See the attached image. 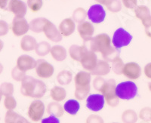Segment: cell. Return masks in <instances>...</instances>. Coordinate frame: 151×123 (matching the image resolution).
I'll list each match as a JSON object with an SVG mask.
<instances>
[{"label":"cell","mask_w":151,"mask_h":123,"mask_svg":"<svg viewBox=\"0 0 151 123\" xmlns=\"http://www.w3.org/2000/svg\"><path fill=\"white\" fill-rule=\"evenodd\" d=\"M86 123H104L101 116L96 114H91L87 117Z\"/></svg>","instance_id":"b9f144b4"},{"label":"cell","mask_w":151,"mask_h":123,"mask_svg":"<svg viewBox=\"0 0 151 123\" xmlns=\"http://www.w3.org/2000/svg\"><path fill=\"white\" fill-rule=\"evenodd\" d=\"M122 75L130 80H136L141 76V68L135 62H129L124 65Z\"/></svg>","instance_id":"2e32d148"},{"label":"cell","mask_w":151,"mask_h":123,"mask_svg":"<svg viewBox=\"0 0 151 123\" xmlns=\"http://www.w3.org/2000/svg\"><path fill=\"white\" fill-rule=\"evenodd\" d=\"M11 76H12V78L14 79L16 82H21L26 77V73L23 72L21 70H19L17 67H14V68L12 70V72H11Z\"/></svg>","instance_id":"d590c367"},{"label":"cell","mask_w":151,"mask_h":123,"mask_svg":"<svg viewBox=\"0 0 151 123\" xmlns=\"http://www.w3.org/2000/svg\"><path fill=\"white\" fill-rule=\"evenodd\" d=\"M87 16L93 24H101L104 22L106 17V12L103 5L101 4H94L91 5L87 12Z\"/></svg>","instance_id":"30bf717a"},{"label":"cell","mask_w":151,"mask_h":123,"mask_svg":"<svg viewBox=\"0 0 151 123\" xmlns=\"http://www.w3.org/2000/svg\"><path fill=\"white\" fill-rule=\"evenodd\" d=\"M50 97L56 102H61L65 100L67 97V91L65 88L61 86H54L50 91Z\"/></svg>","instance_id":"cb8c5ba5"},{"label":"cell","mask_w":151,"mask_h":123,"mask_svg":"<svg viewBox=\"0 0 151 123\" xmlns=\"http://www.w3.org/2000/svg\"><path fill=\"white\" fill-rule=\"evenodd\" d=\"M121 2L126 9H134L137 5V0H121Z\"/></svg>","instance_id":"ee69618b"},{"label":"cell","mask_w":151,"mask_h":123,"mask_svg":"<svg viewBox=\"0 0 151 123\" xmlns=\"http://www.w3.org/2000/svg\"><path fill=\"white\" fill-rule=\"evenodd\" d=\"M145 29V33L149 38H151V16L141 21Z\"/></svg>","instance_id":"7bdbcfd3"},{"label":"cell","mask_w":151,"mask_h":123,"mask_svg":"<svg viewBox=\"0 0 151 123\" xmlns=\"http://www.w3.org/2000/svg\"><path fill=\"white\" fill-rule=\"evenodd\" d=\"M79 109H80V104L77 100H68L64 105V111L71 116H75L77 114Z\"/></svg>","instance_id":"4316f807"},{"label":"cell","mask_w":151,"mask_h":123,"mask_svg":"<svg viewBox=\"0 0 151 123\" xmlns=\"http://www.w3.org/2000/svg\"><path fill=\"white\" fill-rule=\"evenodd\" d=\"M35 70L37 76L43 79H50L55 73V67L53 65L44 59H39L36 60Z\"/></svg>","instance_id":"ba28073f"},{"label":"cell","mask_w":151,"mask_h":123,"mask_svg":"<svg viewBox=\"0 0 151 123\" xmlns=\"http://www.w3.org/2000/svg\"><path fill=\"white\" fill-rule=\"evenodd\" d=\"M87 17V12L83 8H77V9H76L73 11V12L72 19L73 20L75 23L80 24V23L86 21V19Z\"/></svg>","instance_id":"1f68e13d"},{"label":"cell","mask_w":151,"mask_h":123,"mask_svg":"<svg viewBox=\"0 0 151 123\" xmlns=\"http://www.w3.org/2000/svg\"><path fill=\"white\" fill-rule=\"evenodd\" d=\"M16 17H24L27 14V6L22 0H9L8 9Z\"/></svg>","instance_id":"5bb4252c"},{"label":"cell","mask_w":151,"mask_h":123,"mask_svg":"<svg viewBox=\"0 0 151 123\" xmlns=\"http://www.w3.org/2000/svg\"><path fill=\"white\" fill-rule=\"evenodd\" d=\"M3 70H4V67H3V65H2V63H0V75L2 74V73L3 72Z\"/></svg>","instance_id":"f907efd6"},{"label":"cell","mask_w":151,"mask_h":123,"mask_svg":"<svg viewBox=\"0 0 151 123\" xmlns=\"http://www.w3.org/2000/svg\"><path fill=\"white\" fill-rule=\"evenodd\" d=\"M144 75L146 76L147 78L151 79V63H147L144 69Z\"/></svg>","instance_id":"bcb514c9"},{"label":"cell","mask_w":151,"mask_h":123,"mask_svg":"<svg viewBox=\"0 0 151 123\" xmlns=\"http://www.w3.org/2000/svg\"><path fill=\"white\" fill-rule=\"evenodd\" d=\"M105 99L101 94H93L86 98V106L93 112H99L104 108Z\"/></svg>","instance_id":"7c38bea8"},{"label":"cell","mask_w":151,"mask_h":123,"mask_svg":"<svg viewBox=\"0 0 151 123\" xmlns=\"http://www.w3.org/2000/svg\"><path fill=\"white\" fill-rule=\"evenodd\" d=\"M91 74L88 71H79L74 77L75 92L74 96L77 101L86 99L91 90Z\"/></svg>","instance_id":"3957f363"},{"label":"cell","mask_w":151,"mask_h":123,"mask_svg":"<svg viewBox=\"0 0 151 123\" xmlns=\"http://www.w3.org/2000/svg\"><path fill=\"white\" fill-rule=\"evenodd\" d=\"M41 123H60V120L58 117L54 116H49L48 117L42 119Z\"/></svg>","instance_id":"f6af8a7d"},{"label":"cell","mask_w":151,"mask_h":123,"mask_svg":"<svg viewBox=\"0 0 151 123\" xmlns=\"http://www.w3.org/2000/svg\"><path fill=\"white\" fill-rule=\"evenodd\" d=\"M4 106L7 110H14L17 107V101L13 95L5 97Z\"/></svg>","instance_id":"8d00e7d4"},{"label":"cell","mask_w":151,"mask_h":123,"mask_svg":"<svg viewBox=\"0 0 151 123\" xmlns=\"http://www.w3.org/2000/svg\"><path fill=\"white\" fill-rule=\"evenodd\" d=\"M14 91V85L11 82H5L0 85V92L4 97L13 95Z\"/></svg>","instance_id":"836d02e7"},{"label":"cell","mask_w":151,"mask_h":123,"mask_svg":"<svg viewBox=\"0 0 151 123\" xmlns=\"http://www.w3.org/2000/svg\"><path fill=\"white\" fill-rule=\"evenodd\" d=\"M73 73L71 71L67 70H61L58 76H57V82L60 84V86H67L73 80Z\"/></svg>","instance_id":"83f0119b"},{"label":"cell","mask_w":151,"mask_h":123,"mask_svg":"<svg viewBox=\"0 0 151 123\" xmlns=\"http://www.w3.org/2000/svg\"><path fill=\"white\" fill-rule=\"evenodd\" d=\"M94 1L98 2V4H101V5H106V4L108 3V2L110 0H94Z\"/></svg>","instance_id":"c3c4849f"},{"label":"cell","mask_w":151,"mask_h":123,"mask_svg":"<svg viewBox=\"0 0 151 123\" xmlns=\"http://www.w3.org/2000/svg\"><path fill=\"white\" fill-rule=\"evenodd\" d=\"M50 54H51L54 60L58 62H63L66 60L67 56L66 48L62 45H53L51 48Z\"/></svg>","instance_id":"44dd1931"},{"label":"cell","mask_w":151,"mask_h":123,"mask_svg":"<svg viewBox=\"0 0 151 123\" xmlns=\"http://www.w3.org/2000/svg\"><path fill=\"white\" fill-rule=\"evenodd\" d=\"M116 92L121 100L129 101L136 97L137 94V86L132 81H125L116 85Z\"/></svg>","instance_id":"5b68a950"},{"label":"cell","mask_w":151,"mask_h":123,"mask_svg":"<svg viewBox=\"0 0 151 123\" xmlns=\"http://www.w3.org/2000/svg\"><path fill=\"white\" fill-rule=\"evenodd\" d=\"M51 48H52V46L48 42L42 41L38 43L36 48H35V51H36V54L38 56L44 57L50 53Z\"/></svg>","instance_id":"4dcf8cb0"},{"label":"cell","mask_w":151,"mask_h":123,"mask_svg":"<svg viewBox=\"0 0 151 123\" xmlns=\"http://www.w3.org/2000/svg\"><path fill=\"white\" fill-rule=\"evenodd\" d=\"M88 49L86 45H72L69 48V55L72 58V60L76 62H79L83 57L85 51Z\"/></svg>","instance_id":"7402d4cb"},{"label":"cell","mask_w":151,"mask_h":123,"mask_svg":"<svg viewBox=\"0 0 151 123\" xmlns=\"http://www.w3.org/2000/svg\"><path fill=\"white\" fill-rule=\"evenodd\" d=\"M28 123H30V122H28Z\"/></svg>","instance_id":"11a10c76"},{"label":"cell","mask_w":151,"mask_h":123,"mask_svg":"<svg viewBox=\"0 0 151 123\" xmlns=\"http://www.w3.org/2000/svg\"><path fill=\"white\" fill-rule=\"evenodd\" d=\"M3 48H4V42H2V40L0 39V52L2 51Z\"/></svg>","instance_id":"681fc988"},{"label":"cell","mask_w":151,"mask_h":123,"mask_svg":"<svg viewBox=\"0 0 151 123\" xmlns=\"http://www.w3.org/2000/svg\"><path fill=\"white\" fill-rule=\"evenodd\" d=\"M116 83L113 79L106 81L103 87L101 88L100 92L104 98L106 104L111 107H116L119 104V98L116 95Z\"/></svg>","instance_id":"277c9868"},{"label":"cell","mask_w":151,"mask_h":123,"mask_svg":"<svg viewBox=\"0 0 151 123\" xmlns=\"http://www.w3.org/2000/svg\"><path fill=\"white\" fill-rule=\"evenodd\" d=\"M43 5L42 0H27V6L32 12H38Z\"/></svg>","instance_id":"74e56055"},{"label":"cell","mask_w":151,"mask_h":123,"mask_svg":"<svg viewBox=\"0 0 151 123\" xmlns=\"http://www.w3.org/2000/svg\"><path fill=\"white\" fill-rule=\"evenodd\" d=\"M58 29L63 37H68L75 32L76 23L72 18L67 17L60 22Z\"/></svg>","instance_id":"ac0fdd59"},{"label":"cell","mask_w":151,"mask_h":123,"mask_svg":"<svg viewBox=\"0 0 151 123\" xmlns=\"http://www.w3.org/2000/svg\"><path fill=\"white\" fill-rule=\"evenodd\" d=\"M38 42L33 36L29 35H25L21 38L20 42V47L22 51L25 52H29L35 50Z\"/></svg>","instance_id":"d6986e66"},{"label":"cell","mask_w":151,"mask_h":123,"mask_svg":"<svg viewBox=\"0 0 151 123\" xmlns=\"http://www.w3.org/2000/svg\"><path fill=\"white\" fill-rule=\"evenodd\" d=\"M134 14L136 17L141 21H144L145 19L151 16L150 9L146 5H137L134 8Z\"/></svg>","instance_id":"f546056e"},{"label":"cell","mask_w":151,"mask_h":123,"mask_svg":"<svg viewBox=\"0 0 151 123\" xmlns=\"http://www.w3.org/2000/svg\"><path fill=\"white\" fill-rule=\"evenodd\" d=\"M138 119L137 113L131 109H125L122 113L121 119L123 123H136Z\"/></svg>","instance_id":"f1b7e54d"},{"label":"cell","mask_w":151,"mask_h":123,"mask_svg":"<svg viewBox=\"0 0 151 123\" xmlns=\"http://www.w3.org/2000/svg\"><path fill=\"white\" fill-rule=\"evenodd\" d=\"M148 89L150 90V91H151V82L148 83Z\"/></svg>","instance_id":"816d5d0a"},{"label":"cell","mask_w":151,"mask_h":123,"mask_svg":"<svg viewBox=\"0 0 151 123\" xmlns=\"http://www.w3.org/2000/svg\"><path fill=\"white\" fill-rule=\"evenodd\" d=\"M124 62L120 58V57H117L112 61V70L116 75H122V71L124 68Z\"/></svg>","instance_id":"d6a6232c"},{"label":"cell","mask_w":151,"mask_h":123,"mask_svg":"<svg viewBox=\"0 0 151 123\" xmlns=\"http://www.w3.org/2000/svg\"><path fill=\"white\" fill-rule=\"evenodd\" d=\"M11 29L14 36L17 37L24 36L29 30V24L24 17H14L12 22Z\"/></svg>","instance_id":"9c48e42d"},{"label":"cell","mask_w":151,"mask_h":123,"mask_svg":"<svg viewBox=\"0 0 151 123\" xmlns=\"http://www.w3.org/2000/svg\"><path fill=\"white\" fill-rule=\"evenodd\" d=\"M133 36L124 28H118L113 33L112 44L114 48L119 50L123 47L128 46L132 42Z\"/></svg>","instance_id":"8992f818"},{"label":"cell","mask_w":151,"mask_h":123,"mask_svg":"<svg viewBox=\"0 0 151 123\" xmlns=\"http://www.w3.org/2000/svg\"><path fill=\"white\" fill-rule=\"evenodd\" d=\"M47 91V86L43 81L26 76L21 82V93L24 97L40 99Z\"/></svg>","instance_id":"7a4b0ae2"},{"label":"cell","mask_w":151,"mask_h":123,"mask_svg":"<svg viewBox=\"0 0 151 123\" xmlns=\"http://www.w3.org/2000/svg\"><path fill=\"white\" fill-rule=\"evenodd\" d=\"M47 113L50 116H54L55 117L60 118L62 117L64 114V106H62L59 102L53 101V102L49 103L47 106Z\"/></svg>","instance_id":"603a6c76"},{"label":"cell","mask_w":151,"mask_h":123,"mask_svg":"<svg viewBox=\"0 0 151 123\" xmlns=\"http://www.w3.org/2000/svg\"><path fill=\"white\" fill-rule=\"evenodd\" d=\"M139 118L144 122L151 121V108L144 107L141 109L139 113Z\"/></svg>","instance_id":"f35d334b"},{"label":"cell","mask_w":151,"mask_h":123,"mask_svg":"<svg viewBox=\"0 0 151 123\" xmlns=\"http://www.w3.org/2000/svg\"><path fill=\"white\" fill-rule=\"evenodd\" d=\"M9 0H0V9L7 10Z\"/></svg>","instance_id":"7dc6e473"},{"label":"cell","mask_w":151,"mask_h":123,"mask_svg":"<svg viewBox=\"0 0 151 123\" xmlns=\"http://www.w3.org/2000/svg\"><path fill=\"white\" fill-rule=\"evenodd\" d=\"M16 67L23 72L26 73L36 68V60L29 55H22L17 58Z\"/></svg>","instance_id":"9a60e30c"},{"label":"cell","mask_w":151,"mask_h":123,"mask_svg":"<svg viewBox=\"0 0 151 123\" xmlns=\"http://www.w3.org/2000/svg\"><path fill=\"white\" fill-rule=\"evenodd\" d=\"M45 112V106L44 103L37 99L31 102L27 109V116L31 121L37 122L42 119Z\"/></svg>","instance_id":"52a82bcc"},{"label":"cell","mask_w":151,"mask_h":123,"mask_svg":"<svg viewBox=\"0 0 151 123\" xmlns=\"http://www.w3.org/2000/svg\"><path fill=\"white\" fill-rule=\"evenodd\" d=\"M98 61V60L96 53L88 48L83 54L79 63L84 70H86L88 72H91L94 67H96Z\"/></svg>","instance_id":"8fae6325"},{"label":"cell","mask_w":151,"mask_h":123,"mask_svg":"<svg viewBox=\"0 0 151 123\" xmlns=\"http://www.w3.org/2000/svg\"><path fill=\"white\" fill-rule=\"evenodd\" d=\"M77 31L80 36L85 42H88L93 38L94 33V27L91 23L88 21H83L79 24Z\"/></svg>","instance_id":"e0dca14e"},{"label":"cell","mask_w":151,"mask_h":123,"mask_svg":"<svg viewBox=\"0 0 151 123\" xmlns=\"http://www.w3.org/2000/svg\"><path fill=\"white\" fill-rule=\"evenodd\" d=\"M110 66L107 61L105 60H100L97 63L96 67L91 71V75L96 76H104L110 73Z\"/></svg>","instance_id":"ffe728a7"},{"label":"cell","mask_w":151,"mask_h":123,"mask_svg":"<svg viewBox=\"0 0 151 123\" xmlns=\"http://www.w3.org/2000/svg\"><path fill=\"white\" fill-rule=\"evenodd\" d=\"M122 3L121 0H110L106 7L112 13H117L122 9Z\"/></svg>","instance_id":"e575fe53"},{"label":"cell","mask_w":151,"mask_h":123,"mask_svg":"<svg viewBox=\"0 0 151 123\" xmlns=\"http://www.w3.org/2000/svg\"><path fill=\"white\" fill-rule=\"evenodd\" d=\"M48 19L45 17H37L30 21L29 23V30L35 33H40L43 32V28Z\"/></svg>","instance_id":"484cf974"},{"label":"cell","mask_w":151,"mask_h":123,"mask_svg":"<svg viewBox=\"0 0 151 123\" xmlns=\"http://www.w3.org/2000/svg\"><path fill=\"white\" fill-rule=\"evenodd\" d=\"M42 33L48 40L53 42H59L63 39V36L60 34L58 28L49 20H48L45 23Z\"/></svg>","instance_id":"4fadbf2b"},{"label":"cell","mask_w":151,"mask_h":123,"mask_svg":"<svg viewBox=\"0 0 151 123\" xmlns=\"http://www.w3.org/2000/svg\"><path fill=\"white\" fill-rule=\"evenodd\" d=\"M2 94H1V92H0V102H1V101H2Z\"/></svg>","instance_id":"f5cc1de1"},{"label":"cell","mask_w":151,"mask_h":123,"mask_svg":"<svg viewBox=\"0 0 151 123\" xmlns=\"http://www.w3.org/2000/svg\"><path fill=\"white\" fill-rule=\"evenodd\" d=\"M9 29L10 27L9 24L3 20H0V37L6 36L9 33Z\"/></svg>","instance_id":"60d3db41"},{"label":"cell","mask_w":151,"mask_h":123,"mask_svg":"<svg viewBox=\"0 0 151 123\" xmlns=\"http://www.w3.org/2000/svg\"><path fill=\"white\" fill-rule=\"evenodd\" d=\"M89 48L94 52H99L106 61L112 62L117 57H119V50L112 46V40L106 33H100L94 36L90 41Z\"/></svg>","instance_id":"6da1fadb"},{"label":"cell","mask_w":151,"mask_h":123,"mask_svg":"<svg viewBox=\"0 0 151 123\" xmlns=\"http://www.w3.org/2000/svg\"><path fill=\"white\" fill-rule=\"evenodd\" d=\"M113 123H118V122H113Z\"/></svg>","instance_id":"db71d44e"},{"label":"cell","mask_w":151,"mask_h":123,"mask_svg":"<svg viewBox=\"0 0 151 123\" xmlns=\"http://www.w3.org/2000/svg\"><path fill=\"white\" fill-rule=\"evenodd\" d=\"M5 123H28L24 116L18 114L14 110H7L5 116Z\"/></svg>","instance_id":"d4e9b609"},{"label":"cell","mask_w":151,"mask_h":123,"mask_svg":"<svg viewBox=\"0 0 151 123\" xmlns=\"http://www.w3.org/2000/svg\"><path fill=\"white\" fill-rule=\"evenodd\" d=\"M105 82H106V80L104 79L103 76H96L92 82L93 88L98 91H100L101 88L104 85Z\"/></svg>","instance_id":"ab89813d"}]
</instances>
